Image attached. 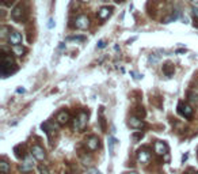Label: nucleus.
<instances>
[{"label": "nucleus", "mask_w": 198, "mask_h": 174, "mask_svg": "<svg viewBox=\"0 0 198 174\" xmlns=\"http://www.w3.org/2000/svg\"><path fill=\"white\" fill-rule=\"evenodd\" d=\"M14 60L11 58V56L8 55H3V58H1V75L3 77H6L7 75L12 74L15 71V68H14Z\"/></svg>", "instance_id": "obj_1"}, {"label": "nucleus", "mask_w": 198, "mask_h": 174, "mask_svg": "<svg viewBox=\"0 0 198 174\" xmlns=\"http://www.w3.org/2000/svg\"><path fill=\"white\" fill-rule=\"evenodd\" d=\"M178 112H179V114H182V116L186 117V118H191L194 110H193V107L190 106L189 103L179 102V105H178Z\"/></svg>", "instance_id": "obj_2"}, {"label": "nucleus", "mask_w": 198, "mask_h": 174, "mask_svg": "<svg viewBox=\"0 0 198 174\" xmlns=\"http://www.w3.org/2000/svg\"><path fill=\"white\" fill-rule=\"evenodd\" d=\"M151 158H152V155H151V152L147 148H141L137 151V161L140 163H144V164L149 163Z\"/></svg>", "instance_id": "obj_3"}, {"label": "nucleus", "mask_w": 198, "mask_h": 174, "mask_svg": "<svg viewBox=\"0 0 198 174\" xmlns=\"http://www.w3.org/2000/svg\"><path fill=\"white\" fill-rule=\"evenodd\" d=\"M31 155L37 159V161H44V159L46 158V152H45V150L42 148L41 145H37V144L31 147Z\"/></svg>", "instance_id": "obj_4"}, {"label": "nucleus", "mask_w": 198, "mask_h": 174, "mask_svg": "<svg viewBox=\"0 0 198 174\" xmlns=\"http://www.w3.org/2000/svg\"><path fill=\"white\" fill-rule=\"evenodd\" d=\"M23 15H25V8H23L22 4H18V6L11 11V18H12L15 22H19L23 19Z\"/></svg>", "instance_id": "obj_5"}, {"label": "nucleus", "mask_w": 198, "mask_h": 174, "mask_svg": "<svg viewBox=\"0 0 198 174\" xmlns=\"http://www.w3.org/2000/svg\"><path fill=\"white\" fill-rule=\"evenodd\" d=\"M86 145L90 151H95V150L99 148V145H100V140L96 136H90V137L86 139Z\"/></svg>", "instance_id": "obj_6"}, {"label": "nucleus", "mask_w": 198, "mask_h": 174, "mask_svg": "<svg viewBox=\"0 0 198 174\" xmlns=\"http://www.w3.org/2000/svg\"><path fill=\"white\" fill-rule=\"evenodd\" d=\"M154 150H155V152H156L157 155H167V154H168V145H167L164 142H160V140L155 142Z\"/></svg>", "instance_id": "obj_7"}, {"label": "nucleus", "mask_w": 198, "mask_h": 174, "mask_svg": "<svg viewBox=\"0 0 198 174\" xmlns=\"http://www.w3.org/2000/svg\"><path fill=\"white\" fill-rule=\"evenodd\" d=\"M75 26H76L77 29H82V30L87 29V27L90 26L88 16H86V15H79L76 19H75Z\"/></svg>", "instance_id": "obj_8"}, {"label": "nucleus", "mask_w": 198, "mask_h": 174, "mask_svg": "<svg viewBox=\"0 0 198 174\" xmlns=\"http://www.w3.org/2000/svg\"><path fill=\"white\" fill-rule=\"evenodd\" d=\"M129 125H130V128L141 129V128H144V126H145V123H144V121L140 118V117L132 116L130 118H129Z\"/></svg>", "instance_id": "obj_9"}, {"label": "nucleus", "mask_w": 198, "mask_h": 174, "mask_svg": "<svg viewBox=\"0 0 198 174\" xmlns=\"http://www.w3.org/2000/svg\"><path fill=\"white\" fill-rule=\"evenodd\" d=\"M56 120H57V123L60 124V125H65V124L69 123V113L65 112V110H61V112L57 113V116H56Z\"/></svg>", "instance_id": "obj_10"}, {"label": "nucleus", "mask_w": 198, "mask_h": 174, "mask_svg": "<svg viewBox=\"0 0 198 174\" xmlns=\"http://www.w3.org/2000/svg\"><path fill=\"white\" fill-rule=\"evenodd\" d=\"M8 42H10L12 46L20 45V44H22V36H20L18 31L10 33V34H8Z\"/></svg>", "instance_id": "obj_11"}, {"label": "nucleus", "mask_w": 198, "mask_h": 174, "mask_svg": "<svg viewBox=\"0 0 198 174\" xmlns=\"http://www.w3.org/2000/svg\"><path fill=\"white\" fill-rule=\"evenodd\" d=\"M87 121H88V114H87L86 112H80L79 116H77V125H79V129L86 128Z\"/></svg>", "instance_id": "obj_12"}, {"label": "nucleus", "mask_w": 198, "mask_h": 174, "mask_svg": "<svg viewBox=\"0 0 198 174\" xmlns=\"http://www.w3.org/2000/svg\"><path fill=\"white\" fill-rule=\"evenodd\" d=\"M111 11H113L111 7H102V8L98 11V18L100 20H106L110 15H111Z\"/></svg>", "instance_id": "obj_13"}, {"label": "nucleus", "mask_w": 198, "mask_h": 174, "mask_svg": "<svg viewBox=\"0 0 198 174\" xmlns=\"http://www.w3.org/2000/svg\"><path fill=\"white\" fill-rule=\"evenodd\" d=\"M33 167H34V162H33V159L31 158H26L25 162L22 163V166H20V171L26 173V171H30Z\"/></svg>", "instance_id": "obj_14"}, {"label": "nucleus", "mask_w": 198, "mask_h": 174, "mask_svg": "<svg viewBox=\"0 0 198 174\" xmlns=\"http://www.w3.org/2000/svg\"><path fill=\"white\" fill-rule=\"evenodd\" d=\"M41 128L44 129L46 133H48L49 137H52V135H53V133H56V126L52 125L50 123H44V124L41 125Z\"/></svg>", "instance_id": "obj_15"}, {"label": "nucleus", "mask_w": 198, "mask_h": 174, "mask_svg": "<svg viewBox=\"0 0 198 174\" xmlns=\"http://www.w3.org/2000/svg\"><path fill=\"white\" fill-rule=\"evenodd\" d=\"M174 71H175V68H174V64H171V63H166L163 65V74L166 76H173Z\"/></svg>", "instance_id": "obj_16"}, {"label": "nucleus", "mask_w": 198, "mask_h": 174, "mask_svg": "<svg viewBox=\"0 0 198 174\" xmlns=\"http://www.w3.org/2000/svg\"><path fill=\"white\" fill-rule=\"evenodd\" d=\"M0 171H1V174H8V171H10V164L4 159L0 162Z\"/></svg>", "instance_id": "obj_17"}, {"label": "nucleus", "mask_w": 198, "mask_h": 174, "mask_svg": "<svg viewBox=\"0 0 198 174\" xmlns=\"http://www.w3.org/2000/svg\"><path fill=\"white\" fill-rule=\"evenodd\" d=\"M12 53L16 56H22L25 53V48L22 45H15V46H12Z\"/></svg>", "instance_id": "obj_18"}, {"label": "nucleus", "mask_w": 198, "mask_h": 174, "mask_svg": "<svg viewBox=\"0 0 198 174\" xmlns=\"http://www.w3.org/2000/svg\"><path fill=\"white\" fill-rule=\"evenodd\" d=\"M117 144V140H115L114 137H110V140H109V151H110V154H114V145Z\"/></svg>", "instance_id": "obj_19"}, {"label": "nucleus", "mask_w": 198, "mask_h": 174, "mask_svg": "<svg viewBox=\"0 0 198 174\" xmlns=\"http://www.w3.org/2000/svg\"><path fill=\"white\" fill-rule=\"evenodd\" d=\"M68 41H77V42H83L86 39V37L83 36H72V37H68Z\"/></svg>", "instance_id": "obj_20"}, {"label": "nucleus", "mask_w": 198, "mask_h": 174, "mask_svg": "<svg viewBox=\"0 0 198 174\" xmlns=\"http://www.w3.org/2000/svg\"><path fill=\"white\" fill-rule=\"evenodd\" d=\"M136 116L140 117V118H144V117H145V110H144V107H137Z\"/></svg>", "instance_id": "obj_21"}, {"label": "nucleus", "mask_w": 198, "mask_h": 174, "mask_svg": "<svg viewBox=\"0 0 198 174\" xmlns=\"http://www.w3.org/2000/svg\"><path fill=\"white\" fill-rule=\"evenodd\" d=\"M38 171H39V174H49L48 167L44 166V164H39V166H38Z\"/></svg>", "instance_id": "obj_22"}, {"label": "nucleus", "mask_w": 198, "mask_h": 174, "mask_svg": "<svg viewBox=\"0 0 198 174\" xmlns=\"http://www.w3.org/2000/svg\"><path fill=\"white\" fill-rule=\"evenodd\" d=\"M87 174H102V173H100L98 169H95V167H90L88 170H87Z\"/></svg>", "instance_id": "obj_23"}, {"label": "nucleus", "mask_w": 198, "mask_h": 174, "mask_svg": "<svg viewBox=\"0 0 198 174\" xmlns=\"http://www.w3.org/2000/svg\"><path fill=\"white\" fill-rule=\"evenodd\" d=\"M189 98H190V101H193V102H198V95H195V94H193V93H189Z\"/></svg>", "instance_id": "obj_24"}, {"label": "nucleus", "mask_w": 198, "mask_h": 174, "mask_svg": "<svg viewBox=\"0 0 198 174\" xmlns=\"http://www.w3.org/2000/svg\"><path fill=\"white\" fill-rule=\"evenodd\" d=\"M141 137H143V133H133V135H132V139H133V140H134V142H137V140H138V139H141Z\"/></svg>", "instance_id": "obj_25"}, {"label": "nucleus", "mask_w": 198, "mask_h": 174, "mask_svg": "<svg viewBox=\"0 0 198 174\" xmlns=\"http://www.w3.org/2000/svg\"><path fill=\"white\" fill-rule=\"evenodd\" d=\"M191 14H193V16H194V18H197V19H198V8H197V7H193Z\"/></svg>", "instance_id": "obj_26"}, {"label": "nucleus", "mask_w": 198, "mask_h": 174, "mask_svg": "<svg viewBox=\"0 0 198 174\" xmlns=\"http://www.w3.org/2000/svg\"><path fill=\"white\" fill-rule=\"evenodd\" d=\"M105 45H106V42L103 41V39H100V41L98 42V48H105Z\"/></svg>", "instance_id": "obj_27"}, {"label": "nucleus", "mask_w": 198, "mask_h": 174, "mask_svg": "<svg viewBox=\"0 0 198 174\" xmlns=\"http://www.w3.org/2000/svg\"><path fill=\"white\" fill-rule=\"evenodd\" d=\"M185 174H195V170L194 169H187V170L185 171Z\"/></svg>", "instance_id": "obj_28"}, {"label": "nucleus", "mask_w": 198, "mask_h": 174, "mask_svg": "<svg viewBox=\"0 0 198 174\" xmlns=\"http://www.w3.org/2000/svg\"><path fill=\"white\" fill-rule=\"evenodd\" d=\"M53 26H55V20L50 19V20H49V23H48V27H49V29H52Z\"/></svg>", "instance_id": "obj_29"}, {"label": "nucleus", "mask_w": 198, "mask_h": 174, "mask_svg": "<svg viewBox=\"0 0 198 174\" xmlns=\"http://www.w3.org/2000/svg\"><path fill=\"white\" fill-rule=\"evenodd\" d=\"M18 93H25V88H18Z\"/></svg>", "instance_id": "obj_30"}, {"label": "nucleus", "mask_w": 198, "mask_h": 174, "mask_svg": "<svg viewBox=\"0 0 198 174\" xmlns=\"http://www.w3.org/2000/svg\"><path fill=\"white\" fill-rule=\"evenodd\" d=\"M191 3L193 4H198V0H191Z\"/></svg>", "instance_id": "obj_31"}, {"label": "nucleus", "mask_w": 198, "mask_h": 174, "mask_svg": "<svg viewBox=\"0 0 198 174\" xmlns=\"http://www.w3.org/2000/svg\"><path fill=\"white\" fill-rule=\"evenodd\" d=\"M197 20H198V19H197ZM194 26H195V27H198V22H195V23H194Z\"/></svg>", "instance_id": "obj_32"}, {"label": "nucleus", "mask_w": 198, "mask_h": 174, "mask_svg": "<svg viewBox=\"0 0 198 174\" xmlns=\"http://www.w3.org/2000/svg\"><path fill=\"white\" fill-rule=\"evenodd\" d=\"M126 174H137V173H134V171H130V173H126Z\"/></svg>", "instance_id": "obj_33"}, {"label": "nucleus", "mask_w": 198, "mask_h": 174, "mask_svg": "<svg viewBox=\"0 0 198 174\" xmlns=\"http://www.w3.org/2000/svg\"><path fill=\"white\" fill-rule=\"evenodd\" d=\"M102 1H109V0H102Z\"/></svg>", "instance_id": "obj_34"}, {"label": "nucleus", "mask_w": 198, "mask_h": 174, "mask_svg": "<svg viewBox=\"0 0 198 174\" xmlns=\"http://www.w3.org/2000/svg\"><path fill=\"white\" fill-rule=\"evenodd\" d=\"M117 1H122V0H117Z\"/></svg>", "instance_id": "obj_35"}, {"label": "nucleus", "mask_w": 198, "mask_h": 174, "mask_svg": "<svg viewBox=\"0 0 198 174\" xmlns=\"http://www.w3.org/2000/svg\"><path fill=\"white\" fill-rule=\"evenodd\" d=\"M197 174H198V173H197Z\"/></svg>", "instance_id": "obj_36"}]
</instances>
